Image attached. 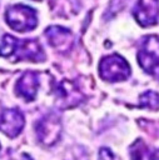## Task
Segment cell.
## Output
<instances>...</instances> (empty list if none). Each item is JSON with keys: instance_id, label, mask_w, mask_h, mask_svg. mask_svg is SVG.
<instances>
[{"instance_id": "6da1fadb", "label": "cell", "mask_w": 159, "mask_h": 160, "mask_svg": "<svg viewBox=\"0 0 159 160\" xmlns=\"http://www.w3.org/2000/svg\"><path fill=\"white\" fill-rule=\"evenodd\" d=\"M1 55L5 59L15 61L41 62L45 60L43 46L36 39H16L13 35L5 34L1 40Z\"/></svg>"}, {"instance_id": "7a4b0ae2", "label": "cell", "mask_w": 159, "mask_h": 160, "mask_svg": "<svg viewBox=\"0 0 159 160\" xmlns=\"http://www.w3.org/2000/svg\"><path fill=\"white\" fill-rule=\"evenodd\" d=\"M138 62L140 68L159 81V36L148 35L140 40L138 54Z\"/></svg>"}, {"instance_id": "3957f363", "label": "cell", "mask_w": 159, "mask_h": 160, "mask_svg": "<svg viewBox=\"0 0 159 160\" xmlns=\"http://www.w3.org/2000/svg\"><path fill=\"white\" fill-rule=\"evenodd\" d=\"M5 20L13 30L19 32L31 31L38 25L36 11L23 4L9 6L5 12Z\"/></svg>"}, {"instance_id": "277c9868", "label": "cell", "mask_w": 159, "mask_h": 160, "mask_svg": "<svg viewBox=\"0 0 159 160\" xmlns=\"http://www.w3.org/2000/svg\"><path fill=\"white\" fill-rule=\"evenodd\" d=\"M98 71L100 78L104 81H109V82L124 81L130 76L129 64L123 56L118 54L104 56L99 62Z\"/></svg>"}, {"instance_id": "5b68a950", "label": "cell", "mask_w": 159, "mask_h": 160, "mask_svg": "<svg viewBox=\"0 0 159 160\" xmlns=\"http://www.w3.org/2000/svg\"><path fill=\"white\" fill-rule=\"evenodd\" d=\"M36 138L45 146L56 144L61 135V121L55 112L45 114L35 125Z\"/></svg>"}, {"instance_id": "8992f818", "label": "cell", "mask_w": 159, "mask_h": 160, "mask_svg": "<svg viewBox=\"0 0 159 160\" xmlns=\"http://www.w3.org/2000/svg\"><path fill=\"white\" fill-rule=\"evenodd\" d=\"M54 94H55L56 105L60 109L75 108L85 100L84 94L78 89V86L73 81L66 79L56 84Z\"/></svg>"}, {"instance_id": "52a82bcc", "label": "cell", "mask_w": 159, "mask_h": 160, "mask_svg": "<svg viewBox=\"0 0 159 160\" xmlns=\"http://www.w3.org/2000/svg\"><path fill=\"white\" fill-rule=\"evenodd\" d=\"M135 20L141 26H151L159 20V0H138L133 10Z\"/></svg>"}, {"instance_id": "ba28073f", "label": "cell", "mask_w": 159, "mask_h": 160, "mask_svg": "<svg viewBox=\"0 0 159 160\" xmlns=\"http://www.w3.org/2000/svg\"><path fill=\"white\" fill-rule=\"evenodd\" d=\"M45 36L51 48L59 52L70 51L74 44V36L70 30L59 25H51L45 30Z\"/></svg>"}, {"instance_id": "9c48e42d", "label": "cell", "mask_w": 159, "mask_h": 160, "mask_svg": "<svg viewBox=\"0 0 159 160\" xmlns=\"http://www.w3.org/2000/svg\"><path fill=\"white\" fill-rule=\"evenodd\" d=\"M25 124L23 112L18 108L4 109L1 114V130L9 138L18 136Z\"/></svg>"}, {"instance_id": "30bf717a", "label": "cell", "mask_w": 159, "mask_h": 160, "mask_svg": "<svg viewBox=\"0 0 159 160\" xmlns=\"http://www.w3.org/2000/svg\"><path fill=\"white\" fill-rule=\"evenodd\" d=\"M39 89V74L36 71H25L15 85L16 94L25 101H34Z\"/></svg>"}, {"instance_id": "8fae6325", "label": "cell", "mask_w": 159, "mask_h": 160, "mask_svg": "<svg viewBox=\"0 0 159 160\" xmlns=\"http://www.w3.org/2000/svg\"><path fill=\"white\" fill-rule=\"evenodd\" d=\"M139 106L148 108V109H158L159 108V94L153 90L143 92L139 98Z\"/></svg>"}, {"instance_id": "7c38bea8", "label": "cell", "mask_w": 159, "mask_h": 160, "mask_svg": "<svg viewBox=\"0 0 159 160\" xmlns=\"http://www.w3.org/2000/svg\"><path fill=\"white\" fill-rule=\"evenodd\" d=\"M148 146L141 141L136 140L130 146V159L131 160H149Z\"/></svg>"}, {"instance_id": "4fadbf2b", "label": "cell", "mask_w": 159, "mask_h": 160, "mask_svg": "<svg viewBox=\"0 0 159 160\" xmlns=\"http://www.w3.org/2000/svg\"><path fill=\"white\" fill-rule=\"evenodd\" d=\"M98 160H120L109 148L106 146H103L99 149V152H98Z\"/></svg>"}, {"instance_id": "5bb4252c", "label": "cell", "mask_w": 159, "mask_h": 160, "mask_svg": "<svg viewBox=\"0 0 159 160\" xmlns=\"http://www.w3.org/2000/svg\"><path fill=\"white\" fill-rule=\"evenodd\" d=\"M149 160H159V149H156L149 154Z\"/></svg>"}, {"instance_id": "9a60e30c", "label": "cell", "mask_w": 159, "mask_h": 160, "mask_svg": "<svg viewBox=\"0 0 159 160\" xmlns=\"http://www.w3.org/2000/svg\"><path fill=\"white\" fill-rule=\"evenodd\" d=\"M13 160H33V159H31V158H30V155H28V154H20V155H19V158L13 159Z\"/></svg>"}]
</instances>
